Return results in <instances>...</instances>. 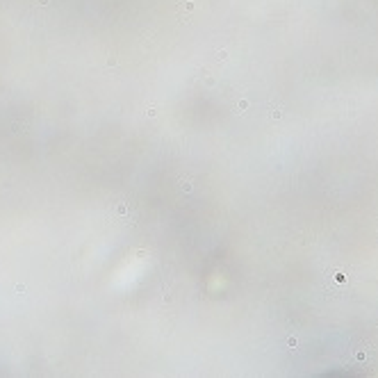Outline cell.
<instances>
[{"label":"cell","instance_id":"cell-1","mask_svg":"<svg viewBox=\"0 0 378 378\" xmlns=\"http://www.w3.org/2000/svg\"><path fill=\"white\" fill-rule=\"evenodd\" d=\"M335 280H337V283H346V273H342V271L335 273Z\"/></svg>","mask_w":378,"mask_h":378},{"label":"cell","instance_id":"cell-2","mask_svg":"<svg viewBox=\"0 0 378 378\" xmlns=\"http://www.w3.org/2000/svg\"><path fill=\"white\" fill-rule=\"evenodd\" d=\"M287 344H289L292 348H296V346H298V339H296V337H289V339H287Z\"/></svg>","mask_w":378,"mask_h":378},{"label":"cell","instance_id":"cell-3","mask_svg":"<svg viewBox=\"0 0 378 378\" xmlns=\"http://www.w3.org/2000/svg\"><path fill=\"white\" fill-rule=\"evenodd\" d=\"M355 360H358V362H364V351H358L355 353Z\"/></svg>","mask_w":378,"mask_h":378},{"label":"cell","instance_id":"cell-4","mask_svg":"<svg viewBox=\"0 0 378 378\" xmlns=\"http://www.w3.org/2000/svg\"><path fill=\"white\" fill-rule=\"evenodd\" d=\"M271 116H273V119H280V116H283V112H280V109H273V112H271Z\"/></svg>","mask_w":378,"mask_h":378}]
</instances>
